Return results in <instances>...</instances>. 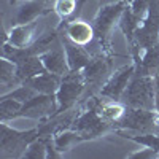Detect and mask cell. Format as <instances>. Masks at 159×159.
Segmentation results:
<instances>
[{"mask_svg":"<svg viewBox=\"0 0 159 159\" xmlns=\"http://www.w3.org/2000/svg\"><path fill=\"white\" fill-rule=\"evenodd\" d=\"M110 70H111V56L102 54V52L92 56L89 64L81 70L86 81V88H91V91L97 88L100 89L103 83L108 80V76L111 75Z\"/></svg>","mask_w":159,"mask_h":159,"instance_id":"obj_10","label":"cell"},{"mask_svg":"<svg viewBox=\"0 0 159 159\" xmlns=\"http://www.w3.org/2000/svg\"><path fill=\"white\" fill-rule=\"evenodd\" d=\"M134 75H135V62L115 70L108 76L107 81L103 83V86L99 89V96L105 97V99H110V100H121L124 91L129 86Z\"/></svg>","mask_w":159,"mask_h":159,"instance_id":"obj_8","label":"cell"},{"mask_svg":"<svg viewBox=\"0 0 159 159\" xmlns=\"http://www.w3.org/2000/svg\"><path fill=\"white\" fill-rule=\"evenodd\" d=\"M156 126V110L143 108H126L124 116L115 123V129H126L134 132H154Z\"/></svg>","mask_w":159,"mask_h":159,"instance_id":"obj_9","label":"cell"},{"mask_svg":"<svg viewBox=\"0 0 159 159\" xmlns=\"http://www.w3.org/2000/svg\"><path fill=\"white\" fill-rule=\"evenodd\" d=\"M84 89H86V81L81 72H69L67 75H64L61 86L56 92V100H57L56 115L73 108V105L81 97Z\"/></svg>","mask_w":159,"mask_h":159,"instance_id":"obj_5","label":"cell"},{"mask_svg":"<svg viewBox=\"0 0 159 159\" xmlns=\"http://www.w3.org/2000/svg\"><path fill=\"white\" fill-rule=\"evenodd\" d=\"M8 2H10V3H11V5H16V3H18V2H19V0H8Z\"/></svg>","mask_w":159,"mask_h":159,"instance_id":"obj_24","label":"cell"},{"mask_svg":"<svg viewBox=\"0 0 159 159\" xmlns=\"http://www.w3.org/2000/svg\"><path fill=\"white\" fill-rule=\"evenodd\" d=\"M37 29H38L37 21L27 24H15V27H11L10 32L7 34L5 42L16 48H30L34 42L38 38Z\"/></svg>","mask_w":159,"mask_h":159,"instance_id":"obj_12","label":"cell"},{"mask_svg":"<svg viewBox=\"0 0 159 159\" xmlns=\"http://www.w3.org/2000/svg\"><path fill=\"white\" fill-rule=\"evenodd\" d=\"M40 137V129L32 127L29 130H16L2 123L0 126V157H22L29 145Z\"/></svg>","mask_w":159,"mask_h":159,"instance_id":"obj_3","label":"cell"},{"mask_svg":"<svg viewBox=\"0 0 159 159\" xmlns=\"http://www.w3.org/2000/svg\"><path fill=\"white\" fill-rule=\"evenodd\" d=\"M46 5V0H22L16 10L15 24H27L37 21V18L45 13Z\"/></svg>","mask_w":159,"mask_h":159,"instance_id":"obj_15","label":"cell"},{"mask_svg":"<svg viewBox=\"0 0 159 159\" xmlns=\"http://www.w3.org/2000/svg\"><path fill=\"white\" fill-rule=\"evenodd\" d=\"M61 42H62L64 49H65V56H67L70 72H81L92 57L89 54V51L84 46H80V45L73 43L67 37H61Z\"/></svg>","mask_w":159,"mask_h":159,"instance_id":"obj_14","label":"cell"},{"mask_svg":"<svg viewBox=\"0 0 159 159\" xmlns=\"http://www.w3.org/2000/svg\"><path fill=\"white\" fill-rule=\"evenodd\" d=\"M40 59H42L45 69L51 73L64 76V75H67L70 72L67 56H65V49H64V45H62L61 40L52 48L42 52V54H40Z\"/></svg>","mask_w":159,"mask_h":159,"instance_id":"obj_11","label":"cell"},{"mask_svg":"<svg viewBox=\"0 0 159 159\" xmlns=\"http://www.w3.org/2000/svg\"><path fill=\"white\" fill-rule=\"evenodd\" d=\"M21 107H22L21 102L2 96V100H0V119H2V123H8L10 119H15Z\"/></svg>","mask_w":159,"mask_h":159,"instance_id":"obj_21","label":"cell"},{"mask_svg":"<svg viewBox=\"0 0 159 159\" xmlns=\"http://www.w3.org/2000/svg\"><path fill=\"white\" fill-rule=\"evenodd\" d=\"M43 72H48V70L45 69L42 59H40V56H37V54H32L27 59H24L22 62L16 64V75L21 80V83H24L25 80H29L32 76H37V75L43 73Z\"/></svg>","mask_w":159,"mask_h":159,"instance_id":"obj_18","label":"cell"},{"mask_svg":"<svg viewBox=\"0 0 159 159\" xmlns=\"http://www.w3.org/2000/svg\"><path fill=\"white\" fill-rule=\"evenodd\" d=\"M0 84H2V94L5 92V88L10 86L15 89V86H19L22 84L21 80L18 78L16 75V64H13L11 61L2 57V61H0Z\"/></svg>","mask_w":159,"mask_h":159,"instance_id":"obj_19","label":"cell"},{"mask_svg":"<svg viewBox=\"0 0 159 159\" xmlns=\"http://www.w3.org/2000/svg\"><path fill=\"white\" fill-rule=\"evenodd\" d=\"M113 134L118 137L132 140L135 143H140L143 147H150L159 153V135L154 134V132H134L126 129H113Z\"/></svg>","mask_w":159,"mask_h":159,"instance_id":"obj_17","label":"cell"},{"mask_svg":"<svg viewBox=\"0 0 159 159\" xmlns=\"http://www.w3.org/2000/svg\"><path fill=\"white\" fill-rule=\"evenodd\" d=\"M65 37L72 40L73 43L80 46H88L92 40L96 38L94 25L83 21V19H73V21H65Z\"/></svg>","mask_w":159,"mask_h":159,"instance_id":"obj_13","label":"cell"},{"mask_svg":"<svg viewBox=\"0 0 159 159\" xmlns=\"http://www.w3.org/2000/svg\"><path fill=\"white\" fill-rule=\"evenodd\" d=\"M72 129L76 130L78 134H81L84 140H92L99 139L113 132L115 126L105 119L92 108H83L75 118V121L72 124Z\"/></svg>","mask_w":159,"mask_h":159,"instance_id":"obj_4","label":"cell"},{"mask_svg":"<svg viewBox=\"0 0 159 159\" xmlns=\"http://www.w3.org/2000/svg\"><path fill=\"white\" fill-rule=\"evenodd\" d=\"M135 43L142 51L159 45V2L153 0L145 19L135 30Z\"/></svg>","mask_w":159,"mask_h":159,"instance_id":"obj_6","label":"cell"},{"mask_svg":"<svg viewBox=\"0 0 159 159\" xmlns=\"http://www.w3.org/2000/svg\"><path fill=\"white\" fill-rule=\"evenodd\" d=\"M48 2H51V0H46V3H48Z\"/></svg>","mask_w":159,"mask_h":159,"instance_id":"obj_26","label":"cell"},{"mask_svg":"<svg viewBox=\"0 0 159 159\" xmlns=\"http://www.w3.org/2000/svg\"><path fill=\"white\" fill-rule=\"evenodd\" d=\"M49 151H48V135H42L35 139L29 148L24 153V159H48Z\"/></svg>","mask_w":159,"mask_h":159,"instance_id":"obj_20","label":"cell"},{"mask_svg":"<svg viewBox=\"0 0 159 159\" xmlns=\"http://www.w3.org/2000/svg\"><path fill=\"white\" fill-rule=\"evenodd\" d=\"M126 2H127V3H130V2H132V0H126Z\"/></svg>","mask_w":159,"mask_h":159,"instance_id":"obj_25","label":"cell"},{"mask_svg":"<svg viewBox=\"0 0 159 159\" xmlns=\"http://www.w3.org/2000/svg\"><path fill=\"white\" fill-rule=\"evenodd\" d=\"M52 8H54V11L62 19H67V18H70L73 15V13H76L78 0H54Z\"/></svg>","mask_w":159,"mask_h":159,"instance_id":"obj_22","label":"cell"},{"mask_svg":"<svg viewBox=\"0 0 159 159\" xmlns=\"http://www.w3.org/2000/svg\"><path fill=\"white\" fill-rule=\"evenodd\" d=\"M156 91H157V84L154 76L135 73L132 76L129 86L126 88L121 102L130 108L154 110Z\"/></svg>","mask_w":159,"mask_h":159,"instance_id":"obj_1","label":"cell"},{"mask_svg":"<svg viewBox=\"0 0 159 159\" xmlns=\"http://www.w3.org/2000/svg\"><path fill=\"white\" fill-rule=\"evenodd\" d=\"M62 81V76L51 73V72H43L37 76H32L29 80H25V84H29L30 88H34L38 94H56L59 86Z\"/></svg>","mask_w":159,"mask_h":159,"instance_id":"obj_16","label":"cell"},{"mask_svg":"<svg viewBox=\"0 0 159 159\" xmlns=\"http://www.w3.org/2000/svg\"><path fill=\"white\" fill-rule=\"evenodd\" d=\"M57 111L56 94H35L30 100L22 103V107L16 118H32V119H45L54 116Z\"/></svg>","mask_w":159,"mask_h":159,"instance_id":"obj_7","label":"cell"},{"mask_svg":"<svg viewBox=\"0 0 159 159\" xmlns=\"http://www.w3.org/2000/svg\"><path fill=\"white\" fill-rule=\"evenodd\" d=\"M129 159H135V157H142V159H154V157H159V153L150 147H145L143 150L140 151H135V153H129L127 154Z\"/></svg>","mask_w":159,"mask_h":159,"instance_id":"obj_23","label":"cell"},{"mask_svg":"<svg viewBox=\"0 0 159 159\" xmlns=\"http://www.w3.org/2000/svg\"><path fill=\"white\" fill-rule=\"evenodd\" d=\"M129 3L126 0L116 3H110V5H103L100 7V10L97 11V15L94 18V30H96V40L99 43L100 52L102 54L111 56L113 51L110 49V35L115 29V25H119V19H121L123 13L126 10Z\"/></svg>","mask_w":159,"mask_h":159,"instance_id":"obj_2","label":"cell"}]
</instances>
